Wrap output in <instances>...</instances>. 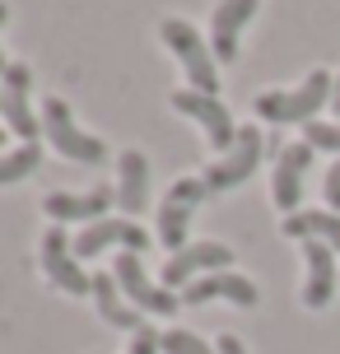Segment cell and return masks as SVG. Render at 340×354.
Masks as SVG:
<instances>
[{
  "label": "cell",
  "mask_w": 340,
  "mask_h": 354,
  "mask_svg": "<svg viewBox=\"0 0 340 354\" xmlns=\"http://www.w3.org/2000/svg\"><path fill=\"white\" fill-rule=\"evenodd\" d=\"M331 93H336V75L326 71H312L299 88H270L256 98V117H266V122H317V112L331 103Z\"/></svg>",
  "instance_id": "obj_1"
},
{
  "label": "cell",
  "mask_w": 340,
  "mask_h": 354,
  "mask_svg": "<svg viewBox=\"0 0 340 354\" xmlns=\"http://www.w3.org/2000/svg\"><path fill=\"white\" fill-rule=\"evenodd\" d=\"M159 37H163V47L182 61V71H187L191 88L219 98V71H215V52H210V42H200V33L187 24V19H163Z\"/></svg>",
  "instance_id": "obj_2"
},
{
  "label": "cell",
  "mask_w": 340,
  "mask_h": 354,
  "mask_svg": "<svg viewBox=\"0 0 340 354\" xmlns=\"http://www.w3.org/2000/svg\"><path fill=\"white\" fill-rule=\"evenodd\" d=\"M112 280H117V289L126 294V303L135 308V313H154V317H173L182 308V299L173 294V289H163V284H154L149 275H144L140 266V252H122L117 261H112Z\"/></svg>",
  "instance_id": "obj_3"
},
{
  "label": "cell",
  "mask_w": 340,
  "mask_h": 354,
  "mask_svg": "<svg viewBox=\"0 0 340 354\" xmlns=\"http://www.w3.org/2000/svg\"><path fill=\"white\" fill-rule=\"evenodd\" d=\"M42 136H47L52 149H61V154H70V159H79V163H103L108 159L103 140L75 126L66 98H47V103H42Z\"/></svg>",
  "instance_id": "obj_4"
},
{
  "label": "cell",
  "mask_w": 340,
  "mask_h": 354,
  "mask_svg": "<svg viewBox=\"0 0 340 354\" xmlns=\"http://www.w3.org/2000/svg\"><path fill=\"white\" fill-rule=\"evenodd\" d=\"M168 103L178 107L182 117H191V122L205 131V140H210V149L219 154H229L233 140H238V126H233V112L219 98H210V93H196V88H173V98Z\"/></svg>",
  "instance_id": "obj_5"
},
{
  "label": "cell",
  "mask_w": 340,
  "mask_h": 354,
  "mask_svg": "<svg viewBox=\"0 0 340 354\" xmlns=\"http://www.w3.org/2000/svg\"><path fill=\"white\" fill-rule=\"evenodd\" d=\"M28 88H33L28 61H10V71L0 75V117H5V131H15L23 145H37L42 117L28 112Z\"/></svg>",
  "instance_id": "obj_6"
},
{
  "label": "cell",
  "mask_w": 340,
  "mask_h": 354,
  "mask_svg": "<svg viewBox=\"0 0 340 354\" xmlns=\"http://www.w3.org/2000/svg\"><path fill=\"white\" fill-rule=\"evenodd\" d=\"M256 163H261V131L256 126H238V140H233L229 154H219L210 168H205V192H233V187H243L252 173H256Z\"/></svg>",
  "instance_id": "obj_7"
},
{
  "label": "cell",
  "mask_w": 340,
  "mask_h": 354,
  "mask_svg": "<svg viewBox=\"0 0 340 354\" xmlns=\"http://www.w3.org/2000/svg\"><path fill=\"white\" fill-rule=\"evenodd\" d=\"M205 182L200 177H182V182H173L168 187V196H163L159 205V243L168 252H182L187 248V229H191V214H196V205L205 201Z\"/></svg>",
  "instance_id": "obj_8"
},
{
  "label": "cell",
  "mask_w": 340,
  "mask_h": 354,
  "mask_svg": "<svg viewBox=\"0 0 340 354\" xmlns=\"http://www.w3.org/2000/svg\"><path fill=\"white\" fill-rule=\"evenodd\" d=\"M233 266V248L229 243H187L182 252L168 257L163 266V289H187L200 275H215V270H229Z\"/></svg>",
  "instance_id": "obj_9"
},
{
  "label": "cell",
  "mask_w": 340,
  "mask_h": 354,
  "mask_svg": "<svg viewBox=\"0 0 340 354\" xmlns=\"http://www.w3.org/2000/svg\"><path fill=\"white\" fill-rule=\"evenodd\" d=\"M42 270L56 289H66L70 299L93 294V275H84V266L75 257V248L66 243V229H47L42 233Z\"/></svg>",
  "instance_id": "obj_10"
},
{
  "label": "cell",
  "mask_w": 340,
  "mask_h": 354,
  "mask_svg": "<svg viewBox=\"0 0 340 354\" xmlns=\"http://www.w3.org/2000/svg\"><path fill=\"white\" fill-rule=\"evenodd\" d=\"M70 248H75L79 261H89V257H98V252H108V248L144 252V248H149V233H144L135 219H98V224H89V229L75 233Z\"/></svg>",
  "instance_id": "obj_11"
},
{
  "label": "cell",
  "mask_w": 340,
  "mask_h": 354,
  "mask_svg": "<svg viewBox=\"0 0 340 354\" xmlns=\"http://www.w3.org/2000/svg\"><path fill=\"white\" fill-rule=\"evenodd\" d=\"M233 303V308H256V284L247 275H238V270H215V275H200L182 289V308H205V303Z\"/></svg>",
  "instance_id": "obj_12"
},
{
  "label": "cell",
  "mask_w": 340,
  "mask_h": 354,
  "mask_svg": "<svg viewBox=\"0 0 340 354\" xmlns=\"http://www.w3.org/2000/svg\"><path fill=\"white\" fill-rule=\"evenodd\" d=\"M117 205V187H93V192H47L42 210L56 224H98Z\"/></svg>",
  "instance_id": "obj_13"
},
{
  "label": "cell",
  "mask_w": 340,
  "mask_h": 354,
  "mask_svg": "<svg viewBox=\"0 0 340 354\" xmlns=\"http://www.w3.org/2000/svg\"><path fill=\"white\" fill-rule=\"evenodd\" d=\"M312 145H285L280 159H275V177H270V201L280 205L285 214H299V201H303V177L312 168Z\"/></svg>",
  "instance_id": "obj_14"
},
{
  "label": "cell",
  "mask_w": 340,
  "mask_h": 354,
  "mask_svg": "<svg viewBox=\"0 0 340 354\" xmlns=\"http://www.w3.org/2000/svg\"><path fill=\"white\" fill-rule=\"evenodd\" d=\"M256 15V0H219L215 15H210V52L215 61H238V37Z\"/></svg>",
  "instance_id": "obj_15"
},
{
  "label": "cell",
  "mask_w": 340,
  "mask_h": 354,
  "mask_svg": "<svg viewBox=\"0 0 340 354\" xmlns=\"http://www.w3.org/2000/svg\"><path fill=\"white\" fill-rule=\"evenodd\" d=\"M303 266H308V280H303V303L308 308H326V303L336 299V252L317 243V238H308L303 243Z\"/></svg>",
  "instance_id": "obj_16"
},
{
  "label": "cell",
  "mask_w": 340,
  "mask_h": 354,
  "mask_svg": "<svg viewBox=\"0 0 340 354\" xmlns=\"http://www.w3.org/2000/svg\"><path fill=\"white\" fill-rule=\"evenodd\" d=\"M144 205H149V163H144L140 149H122V159H117V210H122V219H131Z\"/></svg>",
  "instance_id": "obj_17"
},
{
  "label": "cell",
  "mask_w": 340,
  "mask_h": 354,
  "mask_svg": "<svg viewBox=\"0 0 340 354\" xmlns=\"http://www.w3.org/2000/svg\"><path fill=\"white\" fill-rule=\"evenodd\" d=\"M280 233H285V238H299V243L317 238V243H326L331 252H340V214L336 210H299V214H285Z\"/></svg>",
  "instance_id": "obj_18"
},
{
  "label": "cell",
  "mask_w": 340,
  "mask_h": 354,
  "mask_svg": "<svg viewBox=\"0 0 340 354\" xmlns=\"http://www.w3.org/2000/svg\"><path fill=\"white\" fill-rule=\"evenodd\" d=\"M93 308H98V317L108 322V326H117V331H140L144 326L140 313L126 303V294L117 289L112 275H93Z\"/></svg>",
  "instance_id": "obj_19"
},
{
  "label": "cell",
  "mask_w": 340,
  "mask_h": 354,
  "mask_svg": "<svg viewBox=\"0 0 340 354\" xmlns=\"http://www.w3.org/2000/svg\"><path fill=\"white\" fill-rule=\"evenodd\" d=\"M42 163V145H19L10 154H0V187H15Z\"/></svg>",
  "instance_id": "obj_20"
},
{
  "label": "cell",
  "mask_w": 340,
  "mask_h": 354,
  "mask_svg": "<svg viewBox=\"0 0 340 354\" xmlns=\"http://www.w3.org/2000/svg\"><path fill=\"white\" fill-rule=\"evenodd\" d=\"M163 354H219L210 340H200L196 331H182V326H173V331H163Z\"/></svg>",
  "instance_id": "obj_21"
},
{
  "label": "cell",
  "mask_w": 340,
  "mask_h": 354,
  "mask_svg": "<svg viewBox=\"0 0 340 354\" xmlns=\"http://www.w3.org/2000/svg\"><path fill=\"white\" fill-rule=\"evenodd\" d=\"M303 145L326 149V154H340V122H308L303 126Z\"/></svg>",
  "instance_id": "obj_22"
},
{
  "label": "cell",
  "mask_w": 340,
  "mask_h": 354,
  "mask_svg": "<svg viewBox=\"0 0 340 354\" xmlns=\"http://www.w3.org/2000/svg\"><path fill=\"white\" fill-rule=\"evenodd\" d=\"M131 354H163V336L154 331V326H140L135 340H131Z\"/></svg>",
  "instance_id": "obj_23"
},
{
  "label": "cell",
  "mask_w": 340,
  "mask_h": 354,
  "mask_svg": "<svg viewBox=\"0 0 340 354\" xmlns=\"http://www.w3.org/2000/svg\"><path fill=\"white\" fill-rule=\"evenodd\" d=\"M322 192H326V210H336V214H340V159L331 163V168H326Z\"/></svg>",
  "instance_id": "obj_24"
},
{
  "label": "cell",
  "mask_w": 340,
  "mask_h": 354,
  "mask_svg": "<svg viewBox=\"0 0 340 354\" xmlns=\"http://www.w3.org/2000/svg\"><path fill=\"white\" fill-rule=\"evenodd\" d=\"M215 350H219V354H247L238 336H219V340H215Z\"/></svg>",
  "instance_id": "obj_25"
},
{
  "label": "cell",
  "mask_w": 340,
  "mask_h": 354,
  "mask_svg": "<svg viewBox=\"0 0 340 354\" xmlns=\"http://www.w3.org/2000/svg\"><path fill=\"white\" fill-rule=\"evenodd\" d=\"M5 19H10V5H5V0H0V28H5ZM10 71V61H5V56H0V75Z\"/></svg>",
  "instance_id": "obj_26"
},
{
  "label": "cell",
  "mask_w": 340,
  "mask_h": 354,
  "mask_svg": "<svg viewBox=\"0 0 340 354\" xmlns=\"http://www.w3.org/2000/svg\"><path fill=\"white\" fill-rule=\"evenodd\" d=\"M331 107H336V117H340V75H336V93H331Z\"/></svg>",
  "instance_id": "obj_27"
},
{
  "label": "cell",
  "mask_w": 340,
  "mask_h": 354,
  "mask_svg": "<svg viewBox=\"0 0 340 354\" xmlns=\"http://www.w3.org/2000/svg\"><path fill=\"white\" fill-rule=\"evenodd\" d=\"M0 140H5V131H0Z\"/></svg>",
  "instance_id": "obj_28"
}]
</instances>
